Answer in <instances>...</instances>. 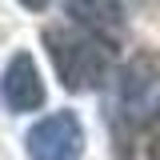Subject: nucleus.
I'll use <instances>...</instances> for the list:
<instances>
[{
    "instance_id": "nucleus-4",
    "label": "nucleus",
    "mask_w": 160,
    "mask_h": 160,
    "mask_svg": "<svg viewBox=\"0 0 160 160\" xmlns=\"http://www.w3.org/2000/svg\"><path fill=\"white\" fill-rule=\"evenodd\" d=\"M0 96L8 104V112H32L44 104V80H40L36 60L28 52H16L8 60L4 76H0Z\"/></svg>"
},
{
    "instance_id": "nucleus-1",
    "label": "nucleus",
    "mask_w": 160,
    "mask_h": 160,
    "mask_svg": "<svg viewBox=\"0 0 160 160\" xmlns=\"http://www.w3.org/2000/svg\"><path fill=\"white\" fill-rule=\"evenodd\" d=\"M112 140L120 160H156L160 156V60L136 56L116 68L108 100Z\"/></svg>"
},
{
    "instance_id": "nucleus-3",
    "label": "nucleus",
    "mask_w": 160,
    "mask_h": 160,
    "mask_svg": "<svg viewBox=\"0 0 160 160\" xmlns=\"http://www.w3.org/2000/svg\"><path fill=\"white\" fill-rule=\"evenodd\" d=\"M24 148L32 160H80L84 156V128L76 112H52L24 136Z\"/></svg>"
},
{
    "instance_id": "nucleus-5",
    "label": "nucleus",
    "mask_w": 160,
    "mask_h": 160,
    "mask_svg": "<svg viewBox=\"0 0 160 160\" xmlns=\"http://www.w3.org/2000/svg\"><path fill=\"white\" fill-rule=\"evenodd\" d=\"M68 12L80 28L96 32L108 44H116L124 32V4L120 0H68Z\"/></svg>"
},
{
    "instance_id": "nucleus-6",
    "label": "nucleus",
    "mask_w": 160,
    "mask_h": 160,
    "mask_svg": "<svg viewBox=\"0 0 160 160\" xmlns=\"http://www.w3.org/2000/svg\"><path fill=\"white\" fill-rule=\"evenodd\" d=\"M24 4H40V0H24Z\"/></svg>"
},
{
    "instance_id": "nucleus-2",
    "label": "nucleus",
    "mask_w": 160,
    "mask_h": 160,
    "mask_svg": "<svg viewBox=\"0 0 160 160\" xmlns=\"http://www.w3.org/2000/svg\"><path fill=\"white\" fill-rule=\"evenodd\" d=\"M44 44H48V56L56 64L60 80L68 88H100L104 80L112 76V44L100 40L96 32L80 28V24H52L44 32Z\"/></svg>"
}]
</instances>
